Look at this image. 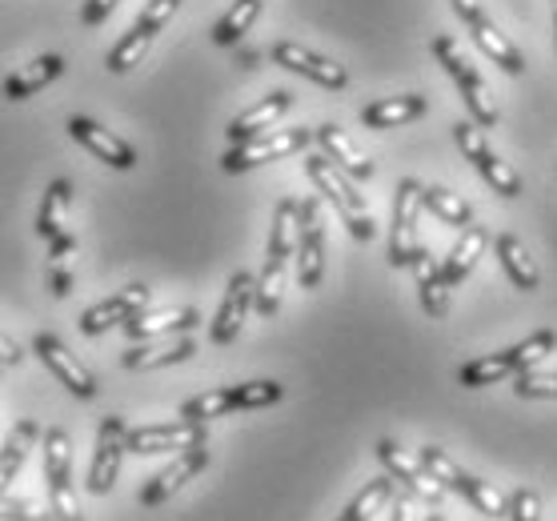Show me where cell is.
Returning <instances> with one entry per match:
<instances>
[{
  "instance_id": "6da1fadb",
  "label": "cell",
  "mask_w": 557,
  "mask_h": 521,
  "mask_svg": "<svg viewBox=\"0 0 557 521\" xmlns=\"http://www.w3.org/2000/svg\"><path fill=\"white\" fill-rule=\"evenodd\" d=\"M297 221H301V204L285 197L277 201V213H273V233H269V257L265 269L257 277L253 289V309L261 318H273L281 309V293H285V269H289V257L297 253Z\"/></svg>"
},
{
  "instance_id": "7a4b0ae2",
  "label": "cell",
  "mask_w": 557,
  "mask_h": 521,
  "mask_svg": "<svg viewBox=\"0 0 557 521\" xmlns=\"http://www.w3.org/2000/svg\"><path fill=\"white\" fill-rule=\"evenodd\" d=\"M305 173H309V181L317 185V193L342 213L349 237H354V241H373L377 225H373V213H369V204H366V193H357V181L345 177L342 169L321 153L305 157Z\"/></svg>"
},
{
  "instance_id": "3957f363",
  "label": "cell",
  "mask_w": 557,
  "mask_h": 521,
  "mask_svg": "<svg viewBox=\"0 0 557 521\" xmlns=\"http://www.w3.org/2000/svg\"><path fill=\"white\" fill-rule=\"evenodd\" d=\"M554 349H557V333L537 330L521 345H509V349H502V353L478 357V361L461 365L457 369V382L466 385V389H485V385H497V382H506V377H518V373L533 369L542 357L554 353Z\"/></svg>"
},
{
  "instance_id": "277c9868",
  "label": "cell",
  "mask_w": 557,
  "mask_h": 521,
  "mask_svg": "<svg viewBox=\"0 0 557 521\" xmlns=\"http://www.w3.org/2000/svg\"><path fill=\"white\" fill-rule=\"evenodd\" d=\"M430 49H433V57H437V64L449 73V80L457 85V92H461V101H466V109H469V121L478 128H494L497 104H494V97H490V89H485L482 73L466 61V52L457 49V40L449 37V33H437Z\"/></svg>"
},
{
  "instance_id": "5b68a950",
  "label": "cell",
  "mask_w": 557,
  "mask_h": 521,
  "mask_svg": "<svg viewBox=\"0 0 557 521\" xmlns=\"http://www.w3.org/2000/svg\"><path fill=\"white\" fill-rule=\"evenodd\" d=\"M313 145V128H269L261 137L253 140H242V145H233L225 157H221V169L225 173H249L257 165H269V161H285L293 153H305Z\"/></svg>"
},
{
  "instance_id": "8992f818",
  "label": "cell",
  "mask_w": 557,
  "mask_h": 521,
  "mask_svg": "<svg viewBox=\"0 0 557 521\" xmlns=\"http://www.w3.org/2000/svg\"><path fill=\"white\" fill-rule=\"evenodd\" d=\"M181 0H149L145 9H140V16L133 21V28H128L125 37L116 40L113 49H109V57H104V69L113 73V77H125L128 69H137L140 57L149 52V45L157 40V33L177 16Z\"/></svg>"
},
{
  "instance_id": "52a82bcc",
  "label": "cell",
  "mask_w": 557,
  "mask_h": 521,
  "mask_svg": "<svg viewBox=\"0 0 557 521\" xmlns=\"http://www.w3.org/2000/svg\"><path fill=\"white\" fill-rule=\"evenodd\" d=\"M45 477H49V506L57 521H85L73 489V442L64 430H45Z\"/></svg>"
},
{
  "instance_id": "ba28073f",
  "label": "cell",
  "mask_w": 557,
  "mask_h": 521,
  "mask_svg": "<svg viewBox=\"0 0 557 521\" xmlns=\"http://www.w3.org/2000/svg\"><path fill=\"white\" fill-rule=\"evenodd\" d=\"M454 140H457V149H461V157H466L469 165L482 173V181L490 185V189L502 193V197H509V201H513V197H521V177L494 153V149H490L485 128H478L473 121H457Z\"/></svg>"
},
{
  "instance_id": "9c48e42d",
  "label": "cell",
  "mask_w": 557,
  "mask_h": 521,
  "mask_svg": "<svg viewBox=\"0 0 557 521\" xmlns=\"http://www.w3.org/2000/svg\"><path fill=\"white\" fill-rule=\"evenodd\" d=\"M125 418L121 413H109L97 430V442H92V466H89V494L104 497L121 477V461H125Z\"/></svg>"
},
{
  "instance_id": "30bf717a",
  "label": "cell",
  "mask_w": 557,
  "mask_h": 521,
  "mask_svg": "<svg viewBox=\"0 0 557 521\" xmlns=\"http://www.w3.org/2000/svg\"><path fill=\"white\" fill-rule=\"evenodd\" d=\"M418 213H421V181L406 177L393 197V225H389V265L409 269L418 253Z\"/></svg>"
},
{
  "instance_id": "8fae6325",
  "label": "cell",
  "mask_w": 557,
  "mask_h": 521,
  "mask_svg": "<svg viewBox=\"0 0 557 521\" xmlns=\"http://www.w3.org/2000/svg\"><path fill=\"white\" fill-rule=\"evenodd\" d=\"M33 353L45 361V369H49L52 377L69 389L73 397H81V401H92V397L101 394V382L92 377L89 369L81 365L73 357V349L57 337V333H37V342H33Z\"/></svg>"
},
{
  "instance_id": "7c38bea8",
  "label": "cell",
  "mask_w": 557,
  "mask_h": 521,
  "mask_svg": "<svg viewBox=\"0 0 557 521\" xmlns=\"http://www.w3.org/2000/svg\"><path fill=\"white\" fill-rule=\"evenodd\" d=\"M269 57H273V64L289 69V73H297V77H305V80H313L321 89H330V92L349 89L345 64L330 61V57H321V52H313V49H305L297 40H277V45L269 49Z\"/></svg>"
},
{
  "instance_id": "4fadbf2b",
  "label": "cell",
  "mask_w": 557,
  "mask_h": 521,
  "mask_svg": "<svg viewBox=\"0 0 557 521\" xmlns=\"http://www.w3.org/2000/svg\"><path fill=\"white\" fill-rule=\"evenodd\" d=\"M301 204V221H297V281L301 289H317L325 277V221H321V204L317 197Z\"/></svg>"
},
{
  "instance_id": "5bb4252c",
  "label": "cell",
  "mask_w": 557,
  "mask_h": 521,
  "mask_svg": "<svg viewBox=\"0 0 557 521\" xmlns=\"http://www.w3.org/2000/svg\"><path fill=\"white\" fill-rule=\"evenodd\" d=\"M69 137L76 140V145H85L97 161H104L109 169H121V173H128V169H137V149L128 145V140H121L113 133V128L97 125L92 116H69Z\"/></svg>"
},
{
  "instance_id": "9a60e30c",
  "label": "cell",
  "mask_w": 557,
  "mask_h": 521,
  "mask_svg": "<svg viewBox=\"0 0 557 521\" xmlns=\"http://www.w3.org/2000/svg\"><path fill=\"white\" fill-rule=\"evenodd\" d=\"M377 458H381V466H385V473H389L393 482L406 485V494H413L418 501H430V506H442L445 485L433 482L430 470H425L418 458H409L397 442H389V437H385V442H377Z\"/></svg>"
},
{
  "instance_id": "2e32d148",
  "label": "cell",
  "mask_w": 557,
  "mask_h": 521,
  "mask_svg": "<svg viewBox=\"0 0 557 521\" xmlns=\"http://www.w3.org/2000/svg\"><path fill=\"white\" fill-rule=\"evenodd\" d=\"M205 442V425H193V421H169V425H137V430L125 433V449L128 454H181V449H193V445Z\"/></svg>"
},
{
  "instance_id": "e0dca14e",
  "label": "cell",
  "mask_w": 557,
  "mask_h": 521,
  "mask_svg": "<svg viewBox=\"0 0 557 521\" xmlns=\"http://www.w3.org/2000/svg\"><path fill=\"white\" fill-rule=\"evenodd\" d=\"M253 289H257V277L253 273H233L228 277V289L221 297V309H216L213 325H209V342L213 345H228L237 342V333H242L245 318H249V309H253Z\"/></svg>"
},
{
  "instance_id": "ac0fdd59",
  "label": "cell",
  "mask_w": 557,
  "mask_h": 521,
  "mask_svg": "<svg viewBox=\"0 0 557 521\" xmlns=\"http://www.w3.org/2000/svg\"><path fill=\"white\" fill-rule=\"evenodd\" d=\"M149 306V289L145 285H128V289H116L113 297H104L97 306H89L81 313V333L85 337H97V333H109L116 325H125L133 313Z\"/></svg>"
},
{
  "instance_id": "d6986e66",
  "label": "cell",
  "mask_w": 557,
  "mask_h": 521,
  "mask_svg": "<svg viewBox=\"0 0 557 521\" xmlns=\"http://www.w3.org/2000/svg\"><path fill=\"white\" fill-rule=\"evenodd\" d=\"M205 466H209V449H205V442L193 445V449H181L177 461L165 466V470L157 473V477L140 489V506H161V501H169V497L181 494V489H185V485H189Z\"/></svg>"
},
{
  "instance_id": "ffe728a7",
  "label": "cell",
  "mask_w": 557,
  "mask_h": 521,
  "mask_svg": "<svg viewBox=\"0 0 557 521\" xmlns=\"http://www.w3.org/2000/svg\"><path fill=\"white\" fill-rule=\"evenodd\" d=\"M64 73H69V61H64L61 52H45V57L28 61L25 69H16V73L4 77V101H28L40 89H49L52 80H61Z\"/></svg>"
},
{
  "instance_id": "44dd1931",
  "label": "cell",
  "mask_w": 557,
  "mask_h": 521,
  "mask_svg": "<svg viewBox=\"0 0 557 521\" xmlns=\"http://www.w3.org/2000/svg\"><path fill=\"white\" fill-rule=\"evenodd\" d=\"M201 325V313L189 306L181 309H157V313H133V318L121 325V330L133 337V342H149V337H177V333H193Z\"/></svg>"
},
{
  "instance_id": "7402d4cb",
  "label": "cell",
  "mask_w": 557,
  "mask_h": 521,
  "mask_svg": "<svg viewBox=\"0 0 557 521\" xmlns=\"http://www.w3.org/2000/svg\"><path fill=\"white\" fill-rule=\"evenodd\" d=\"M289 109H293V92L289 89H273L269 97H261L253 109H245L242 116H233V125L225 128L228 140H233V145H242V140L261 137V133H269V128L277 125Z\"/></svg>"
},
{
  "instance_id": "603a6c76",
  "label": "cell",
  "mask_w": 557,
  "mask_h": 521,
  "mask_svg": "<svg viewBox=\"0 0 557 521\" xmlns=\"http://www.w3.org/2000/svg\"><path fill=\"white\" fill-rule=\"evenodd\" d=\"M189 357H197V337H193V333H177V337H169V342L157 337L152 345H133V349H125L121 365L133 369V373H145V369L181 365V361H189Z\"/></svg>"
},
{
  "instance_id": "cb8c5ba5",
  "label": "cell",
  "mask_w": 557,
  "mask_h": 521,
  "mask_svg": "<svg viewBox=\"0 0 557 521\" xmlns=\"http://www.w3.org/2000/svg\"><path fill=\"white\" fill-rule=\"evenodd\" d=\"M466 28H469V37H473V45H478L502 73H509V77H521V73H525V57H521V49L485 13L478 16V21H469Z\"/></svg>"
},
{
  "instance_id": "d4e9b609",
  "label": "cell",
  "mask_w": 557,
  "mask_h": 521,
  "mask_svg": "<svg viewBox=\"0 0 557 521\" xmlns=\"http://www.w3.org/2000/svg\"><path fill=\"white\" fill-rule=\"evenodd\" d=\"M313 140L321 145V157H330L333 165L342 169L345 177H354V181H369L373 177V161H369L361 149H357L354 140L345 137L337 125H317L313 128Z\"/></svg>"
},
{
  "instance_id": "484cf974",
  "label": "cell",
  "mask_w": 557,
  "mask_h": 521,
  "mask_svg": "<svg viewBox=\"0 0 557 521\" xmlns=\"http://www.w3.org/2000/svg\"><path fill=\"white\" fill-rule=\"evenodd\" d=\"M430 101L421 97V92H401V97H381V101L366 104L361 109V125L366 128H401L409 121H418L425 116Z\"/></svg>"
},
{
  "instance_id": "4316f807",
  "label": "cell",
  "mask_w": 557,
  "mask_h": 521,
  "mask_svg": "<svg viewBox=\"0 0 557 521\" xmlns=\"http://www.w3.org/2000/svg\"><path fill=\"white\" fill-rule=\"evenodd\" d=\"M409 269H413V277H418L421 309H425L433 321H442L445 313H449V285H445V277H442V265L418 245V253H413Z\"/></svg>"
},
{
  "instance_id": "83f0119b",
  "label": "cell",
  "mask_w": 557,
  "mask_h": 521,
  "mask_svg": "<svg viewBox=\"0 0 557 521\" xmlns=\"http://www.w3.org/2000/svg\"><path fill=\"white\" fill-rule=\"evenodd\" d=\"M485 245H490V233H485L482 225H466V230H461L457 245L449 249V257L442 261V277H445V285H449V289H457V285L473 273L478 257L485 253Z\"/></svg>"
},
{
  "instance_id": "f1b7e54d",
  "label": "cell",
  "mask_w": 557,
  "mask_h": 521,
  "mask_svg": "<svg viewBox=\"0 0 557 521\" xmlns=\"http://www.w3.org/2000/svg\"><path fill=\"white\" fill-rule=\"evenodd\" d=\"M37 437H40V425L33 418H25V421H16L13 433H9V442L0 445V494H9V485H13L21 466L28 461V449L37 445Z\"/></svg>"
},
{
  "instance_id": "f546056e",
  "label": "cell",
  "mask_w": 557,
  "mask_h": 521,
  "mask_svg": "<svg viewBox=\"0 0 557 521\" xmlns=\"http://www.w3.org/2000/svg\"><path fill=\"white\" fill-rule=\"evenodd\" d=\"M494 245H497V261H502V269H506V277L513 281V289L533 293L537 285H542V273H537V265H533L530 249H525L513 233H502Z\"/></svg>"
},
{
  "instance_id": "4dcf8cb0",
  "label": "cell",
  "mask_w": 557,
  "mask_h": 521,
  "mask_svg": "<svg viewBox=\"0 0 557 521\" xmlns=\"http://www.w3.org/2000/svg\"><path fill=\"white\" fill-rule=\"evenodd\" d=\"M265 9V0H233L225 9V16L213 25V45L228 49V45H242L245 33L257 25V16Z\"/></svg>"
},
{
  "instance_id": "1f68e13d",
  "label": "cell",
  "mask_w": 557,
  "mask_h": 521,
  "mask_svg": "<svg viewBox=\"0 0 557 521\" xmlns=\"http://www.w3.org/2000/svg\"><path fill=\"white\" fill-rule=\"evenodd\" d=\"M421 209H430L437 221L457 225V230L473 225V209H469V201H461L457 193L442 189V185H421Z\"/></svg>"
},
{
  "instance_id": "d6a6232c",
  "label": "cell",
  "mask_w": 557,
  "mask_h": 521,
  "mask_svg": "<svg viewBox=\"0 0 557 521\" xmlns=\"http://www.w3.org/2000/svg\"><path fill=\"white\" fill-rule=\"evenodd\" d=\"M73 204V185L64 177H57L45 189V201H40V209H37V237H57V233L64 230V209Z\"/></svg>"
},
{
  "instance_id": "836d02e7",
  "label": "cell",
  "mask_w": 557,
  "mask_h": 521,
  "mask_svg": "<svg viewBox=\"0 0 557 521\" xmlns=\"http://www.w3.org/2000/svg\"><path fill=\"white\" fill-rule=\"evenodd\" d=\"M457 494L466 497L469 506L478 509V513H485V518H506V509H509V497L497 489L494 482H482V477H473V473H466L461 477V489Z\"/></svg>"
},
{
  "instance_id": "e575fe53",
  "label": "cell",
  "mask_w": 557,
  "mask_h": 521,
  "mask_svg": "<svg viewBox=\"0 0 557 521\" xmlns=\"http://www.w3.org/2000/svg\"><path fill=\"white\" fill-rule=\"evenodd\" d=\"M233 413V401H228V389H209V394H197L181 406V421H193V425H209V421Z\"/></svg>"
},
{
  "instance_id": "d590c367",
  "label": "cell",
  "mask_w": 557,
  "mask_h": 521,
  "mask_svg": "<svg viewBox=\"0 0 557 521\" xmlns=\"http://www.w3.org/2000/svg\"><path fill=\"white\" fill-rule=\"evenodd\" d=\"M285 389L277 382H245V385H228V401H233V413L237 409H265L277 406Z\"/></svg>"
},
{
  "instance_id": "8d00e7d4",
  "label": "cell",
  "mask_w": 557,
  "mask_h": 521,
  "mask_svg": "<svg viewBox=\"0 0 557 521\" xmlns=\"http://www.w3.org/2000/svg\"><path fill=\"white\" fill-rule=\"evenodd\" d=\"M418 461L425 466V470H430L433 482H442L445 489H454V494L461 489V477H466V470H461V466H457V461L449 458L445 449H437V445H425V449L418 454Z\"/></svg>"
},
{
  "instance_id": "74e56055",
  "label": "cell",
  "mask_w": 557,
  "mask_h": 521,
  "mask_svg": "<svg viewBox=\"0 0 557 521\" xmlns=\"http://www.w3.org/2000/svg\"><path fill=\"white\" fill-rule=\"evenodd\" d=\"M513 394L518 397H557V373H518L513 377Z\"/></svg>"
},
{
  "instance_id": "f35d334b",
  "label": "cell",
  "mask_w": 557,
  "mask_h": 521,
  "mask_svg": "<svg viewBox=\"0 0 557 521\" xmlns=\"http://www.w3.org/2000/svg\"><path fill=\"white\" fill-rule=\"evenodd\" d=\"M506 518L509 521H542V497L533 494V489H518V494L509 497Z\"/></svg>"
},
{
  "instance_id": "ab89813d",
  "label": "cell",
  "mask_w": 557,
  "mask_h": 521,
  "mask_svg": "<svg viewBox=\"0 0 557 521\" xmlns=\"http://www.w3.org/2000/svg\"><path fill=\"white\" fill-rule=\"evenodd\" d=\"M116 4H121V0H85V9H81V21H85L89 28L104 25V21L113 16Z\"/></svg>"
},
{
  "instance_id": "60d3db41",
  "label": "cell",
  "mask_w": 557,
  "mask_h": 521,
  "mask_svg": "<svg viewBox=\"0 0 557 521\" xmlns=\"http://www.w3.org/2000/svg\"><path fill=\"white\" fill-rule=\"evenodd\" d=\"M73 249H76V237H73V233L61 230L57 237H49V261H52V265H61V261L69 253H73Z\"/></svg>"
},
{
  "instance_id": "b9f144b4",
  "label": "cell",
  "mask_w": 557,
  "mask_h": 521,
  "mask_svg": "<svg viewBox=\"0 0 557 521\" xmlns=\"http://www.w3.org/2000/svg\"><path fill=\"white\" fill-rule=\"evenodd\" d=\"M49 285H52V297H57V301H64V297H69V293H73V273H69V269H64V261H61V265H52V277H49Z\"/></svg>"
},
{
  "instance_id": "7bdbcfd3",
  "label": "cell",
  "mask_w": 557,
  "mask_h": 521,
  "mask_svg": "<svg viewBox=\"0 0 557 521\" xmlns=\"http://www.w3.org/2000/svg\"><path fill=\"white\" fill-rule=\"evenodd\" d=\"M393 521H418V506H413V494H393Z\"/></svg>"
},
{
  "instance_id": "ee69618b",
  "label": "cell",
  "mask_w": 557,
  "mask_h": 521,
  "mask_svg": "<svg viewBox=\"0 0 557 521\" xmlns=\"http://www.w3.org/2000/svg\"><path fill=\"white\" fill-rule=\"evenodd\" d=\"M25 353H21V345L9 337V333H0V365H21Z\"/></svg>"
},
{
  "instance_id": "f6af8a7d",
  "label": "cell",
  "mask_w": 557,
  "mask_h": 521,
  "mask_svg": "<svg viewBox=\"0 0 557 521\" xmlns=\"http://www.w3.org/2000/svg\"><path fill=\"white\" fill-rule=\"evenodd\" d=\"M449 4H454V13L461 16L466 25H469V21H478V16L485 13V9H482V0H449Z\"/></svg>"
},
{
  "instance_id": "bcb514c9",
  "label": "cell",
  "mask_w": 557,
  "mask_h": 521,
  "mask_svg": "<svg viewBox=\"0 0 557 521\" xmlns=\"http://www.w3.org/2000/svg\"><path fill=\"white\" fill-rule=\"evenodd\" d=\"M337 521H361V518H354V513H349V509H345V513H342V518H337Z\"/></svg>"
},
{
  "instance_id": "7dc6e473",
  "label": "cell",
  "mask_w": 557,
  "mask_h": 521,
  "mask_svg": "<svg viewBox=\"0 0 557 521\" xmlns=\"http://www.w3.org/2000/svg\"><path fill=\"white\" fill-rule=\"evenodd\" d=\"M554 45H557V0H554Z\"/></svg>"
},
{
  "instance_id": "c3c4849f",
  "label": "cell",
  "mask_w": 557,
  "mask_h": 521,
  "mask_svg": "<svg viewBox=\"0 0 557 521\" xmlns=\"http://www.w3.org/2000/svg\"><path fill=\"white\" fill-rule=\"evenodd\" d=\"M425 521H442V518H437V513H430V518H425Z\"/></svg>"
}]
</instances>
